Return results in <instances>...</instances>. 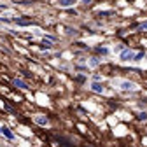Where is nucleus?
Instances as JSON below:
<instances>
[{
  "label": "nucleus",
  "instance_id": "obj_20",
  "mask_svg": "<svg viewBox=\"0 0 147 147\" xmlns=\"http://www.w3.org/2000/svg\"><path fill=\"white\" fill-rule=\"evenodd\" d=\"M81 2H82V4H86V5H88V4H91V2H93V0H81Z\"/></svg>",
  "mask_w": 147,
  "mask_h": 147
},
{
  "label": "nucleus",
  "instance_id": "obj_11",
  "mask_svg": "<svg viewBox=\"0 0 147 147\" xmlns=\"http://www.w3.org/2000/svg\"><path fill=\"white\" fill-rule=\"evenodd\" d=\"M39 46H40V49H47V51H49V49H53V42H51V40H47V39H42V42H40Z\"/></svg>",
  "mask_w": 147,
  "mask_h": 147
},
{
  "label": "nucleus",
  "instance_id": "obj_21",
  "mask_svg": "<svg viewBox=\"0 0 147 147\" xmlns=\"http://www.w3.org/2000/svg\"><path fill=\"white\" fill-rule=\"evenodd\" d=\"M142 102H144V103H142V105H147V98H144V100H142Z\"/></svg>",
  "mask_w": 147,
  "mask_h": 147
},
{
  "label": "nucleus",
  "instance_id": "obj_16",
  "mask_svg": "<svg viewBox=\"0 0 147 147\" xmlns=\"http://www.w3.org/2000/svg\"><path fill=\"white\" fill-rule=\"evenodd\" d=\"M138 32H147V21L138 25Z\"/></svg>",
  "mask_w": 147,
  "mask_h": 147
},
{
  "label": "nucleus",
  "instance_id": "obj_1",
  "mask_svg": "<svg viewBox=\"0 0 147 147\" xmlns=\"http://www.w3.org/2000/svg\"><path fill=\"white\" fill-rule=\"evenodd\" d=\"M12 23L18 25V26H32L35 25V20H32V18H25V16H18V18H11Z\"/></svg>",
  "mask_w": 147,
  "mask_h": 147
},
{
  "label": "nucleus",
  "instance_id": "obj_12",
  "mask_svg": "<svg viewBox=\"0 0 147 147\" xmlns=\"http://www.w3.org/2000/svg\"><path fill=\"white\" fill-rule=\"evenodd\" d=\"M76 4V0H58V5L60 7H70Z\"/></svg>",
  "mask_w": 147,
  "mask_h": 147
},
{
  "label": "nucleus",
  "instance_id": "obj_2",
  "mask_svg": "<svg viewBox=\"0 0 147 147\" xmlns=\"http://www.w3.org/2000/svg\"><path fill=\"white\" fill-rule=\"evenodd\" d=\"M133 58H135V51L131 49V47H124L121 53H119V60L121 61H133Z\"/></svg>",
  "mask_w": 147,
  "mask_h": 147
},
{
  "label": "nucleus",
  "instance_id": "obj_18",
  "mask_svg": "<svg viewBox=\"0 0 147 147\" xmlns=\"http://www.w3.org/2000/svg\"><path fill=\"white\" fill-rule=\"evenodd\" d=\"M76 81H77L79 84H82V82L86 81V77H84V76H77V77H76Z\"/></svg>",
  "mask_w": 147,
  "mask_h": 147
},
{
  "label": "nucleus",
  "instance_id": "obj_4",
  "mask_svg": "<svg viewBox=\"0 0 147 147\" xmlns=\"http://www.w3.org/2000/svg\"><path fill=\"white\" fill-rule=\"evenodd\" d=\"M33 121L39 124V126H49V117L46 114H35L33 116Z\"/></svg>",
  "mask_w": 147,
  "mask_h": 147
},
{
  "label": "nucleus",
  "instance_id": "obj_14",
  "mask_svg": "<svg viewBox=\"0 0 147 147\" xmlns=\"http://www.w3.org/2000/svg\"><path fill=\"white\" fill-rule=\"evenodd\" d=\"M98 16H100V18H107V16H114V11H103V12H100Z\"/></svg>",
  "mask_w": 147,
  "mask_h": 147
},
{
  "label": "nucleus",
  "instance_id": "obj_9",
  "mask_svg": "<svg viewBox=\"0 0 147 147\" xmlns=\"http://www.w3.org/2000/svg\"><path fill=\"white\" fill-rule=\"evenodd\" d=\"M88 65H89V67H93V68H96V67H100V65H102V60H100L98 56H91V58H89V61H88Z\"/></svg>",
  "mask_w": 147,
  "mask_h": 147
},
{
  "label": "nucleus",
  "instance_id": "obj_8",
  "mask_svg": "<svg viewBox=\"0 0 147 147\" xmlns=\"http://www.w3.org/2000/svg\"><path fill=\"white\" fill-rule=\"evenodd\" d=\"M135 119L138 123H147V110H138L137 116H135Z\"/></svg>",
  "mask_w": 147,
  "mask_h": 147
},
{
  "label": "nucleus",
  "instance_id": "obj_3",
  "mask_svg": "<svg viewBox=\"0 0 147 147\" xmlns=\"http://www.w3.org/2000/svg\"><path fill=\"white\" fill-rule=\"evenodd\" d=\"M0 137H4L7 140H16V135L12 130H9V128L5 124H0Z\"/></svg>",
  "mask_w": 147,
  "mask_h": 147
},
{
  "label": "nucleus",
  "instance_id": "obj_6",
  "mask_svg": "<svg viewBox=\"0 0 147 147\" xmlns=\"http://www.w3.org/2000/svg\"><path fill=\"white\" fill-rule=\"evenodd\" d=\"M119 88L123 91H135L137 89V84L135 82H130V81H121L119 82Z\"/></svg>",
  "mask_w": 147,
  "mask_h": 147
},
{
  "label": "nucleus",
  "instance_id": "obj_5",
  "mask_svg": "<svg viewBox=\"0 0 147 147\" xmlns=\"http://www.w3.org/2000/svg\"><path fill=\"white\" fill-rule=\"evenodd\" d=\"M12 84H14V88L21 89V91H28V89H30V86H28L23 79H20V77H14V79H12Z\"/></svg>",
  "mask_w": 147,
  "mask_h": 147
},
{
  "label": "nucleus",
  "instance_id": "obj_17",
  "mask_svg": "<svg viewBox=\"0 0 147 147\" xmlns=\"http://www.w3.org/2000/svg\"><path fill=\"white\" fill-rule=\"evenodd\" d=\"M102 76H100V74H95V76H93V82H102Z\"/></svg>",
  "mask_w": 147,
  "mask_h": 147
},
{
  "label": "nucleus",
  "instance_id": "obj_7",
  "mask_svg": "<svg viewBox=\"0 0 147 147\" xmlns=\"http://www.w3.org/2000/svg\"><path fill=\"white\" fill-rule=\"evenodd\" d=\"M89 89L93 91V93H96V95H103V91H105V86H103L102 82H91Z\"/></svg>",
  "mask_w": 147,
  "mask_h": 147
},
{
  "label": "nucleus",
  "instance_id": "obj_10",
  "mask_svg": "<svg viewBox=\"0 0 147 147\" xmlns=\"http://www.w3.org/2000/svg\"><path fill=\"white\" fill-rule=\"evenodd\" d=\"M95 51H96L98 54H102V56H107V54L110 53V51H109V47H105V46H96V47H95Z\"/></svg>",
  "mask_w": 147,
  "mask_h": 147
},
{
  "label": "nucleus",
  "instance_id": "obj_13",
  "mask_svg": "<svg viewBox=\"0 0 147 147\" xmlns=\"http://www.w3.org/2000/svg\"><path fill=\"white\" fill-rule=\"evenodd\" d=\"M142 60H145V53H144V51H140V53H135V58H133V61H142Z\"/></svg>",
  "mask_w": 147,
  "mask_h": 147
},
{
  "label": "nucleus",
  "instance_id": "obj_15",
  "mask_svg": "<svg viewBox=\"0 0 147 147\" xmlns=\"http://www.w3.org/2000/svg\"><path fill=\"white\" fill-rule=\"evenodd\" d=\"M124 47H126V46H124V44H117V46H116V47H114V53H121V51H123V49H124Z\"/></svg>",
  "mask_w": 147,
  "mask_h": 147
},
{
  "label": "nucleus",
  "instance_id": "obj_19",
  "mask_svg": "<svg viewBox=\"0 0 147 147\" xmlns=\"http://www.w3.org/2000/svg\"><path fill=\"white\" fill-rule=\"evenodd\" d=\"M5 9H7V5H5V4H0V11H5Z\"/></svg>",
  "mask_w": 147,
  "mask_h": 147
}]
</instances>
